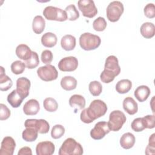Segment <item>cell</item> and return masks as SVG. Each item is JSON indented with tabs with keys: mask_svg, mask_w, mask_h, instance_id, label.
<instances>
[{
	"mask_svg": "<svg viewBox=\"0 0 155 155\" xmlns=\"http://www.w3.org/2000/svg\"><path fill=\"white\" fill-rule=\"evenodd\" d=\"M107 111V104L100 99H95L91 102L89 107L82 110L80 118L83 122L90 124L105 115Z\"/></svg>",
	"mask_w": 155,
	"mask_h": 155,
	"instance_id": "cell-1",
	"label": "cell"
},
{
	"mask_svg": "<svg viewBox=\"0 0 155 155\" xmlns=\"http://www.w3.org/2000/svg\"><path fill=\"white\" fill-rule=\"evenodd\" d=\"M120 73V67L117 58L115 56L110 55L105 60L104 70L100 75V79L102 82L108 84L112 82Z\"/></svg>",
	"mask_w": 155,
	"mask_h": 155,
	"instance_id": "cell-2",
	"label": "cell"
},
{
	"mask_svg": "<svg viewBox=\"0 0 155 155\" xmlns=\"http://www.w3.org/2000/svg\"><path fill=\"white\" fill-rule=\"evenodd\" d=\"M84 153L82 145L74 139H66L59 150V155H81Z\"/></svg>",
	"mask_w": 155,
	"mask_h": 155,
	"instance_id": "cell-3",
	"label": "cell"
},
{
	"mask_svg": "<svg viewBox=\"0 0 155 155\" xmlns=\"http://www.w3.org/2000/svg\"><path fill=\"white\" fill-rule=\"evenodd\" d=\"M101 42L99 36L90 33H84L80 36L79 45L81 47L87 51L92 50L99 47Z\"/></svg>",
	"mask_w": 155,
	"mask_h": 155,
	"instance_id": "cell-4",
	"label": "cell"
},
{
	"mask_svg": "<svg viewBox=\"0 0 155 155\" xmlns=\"http://www.w3.org/2000/svg\"><path fill=\"white\" fill-rule=\"evenodd\" d=\"M127 118L125 114L120 110H114L111 111L109 116L108 125L110 130L117 131L121 129L123 125L126 122Z\"/></svg>",
	"mask_w": 155,
	"mask_h": 155,
	"instance_id": "cell-5",
	"label": "cell"
},
{
	"mask_svg": "<svg viewBox=\"0 0 155 155\" xmlns=\"http://www.w3.org/2000/svg\"><path fill=\"white\" fill-rule=\"evenodd\" d=\"M124 8L123 4L118 1L111 2L107 6L106 13L108 19L112 22L117 21L122 13Z\"/></svg>",
	"mask_w": 155,
	"mask_h": 155,
	"instance_id": "cell-6",
	"label": "cell"
},
{
	"mask_svg": "<svg viewBox=\"0 0 155 155\" xmlns=\"http://www.w3.org/2000/svg\"><path fill=\"white\" fill-rule=\"evenodd\" d=\"M43 15L49 21L62 22L67 19V13L65 10L53 6L46 7L43 10Z\"/></svg>",
	"mask_w": 155,
	"mask_h": 155,
	"instance_id": "cell-7",
	"label": "cell"
},
{
	"mask_svg": "<svg viewBox=\"0 0 155 155\" xmlns=\"http://www.w3.org/2000/svg\"><path fill=\"white\" fill-rule=\"evenodd\" d=\"M37 74L42 81L48 82L56 80L58 76V72L54 66L48 64L38 68Z\"/></svg>",
	"mask_w": 155,
	"mask_h": 155,
	"instance_id": "cell-8",
	"label": "cell"
},
{
	"mask_svg": "<svg viewBox=\"0 0 155 155\" xmlns=\"http://www.w3.org/2000/svg\"><path fill=\"white\" fill-rule=\"evenodd\" d=\"M78 5L79 9L85 17L92 18L97 13V9L93 1L80 0L78 2Z\"/></svg>",
	"mask_w": 155,
	"mask_h": 155,
	"instance_id": "cell-9",
	"label": "cell"
},
{
	"mask_svg": "<svg viewBox=\"0 0 155 155\" xmlns=\"http://www.w3.org/2000/svg\"><path fill=\"white\" fill-rule=\"evenodd\" d=\"M24 126L25 128H33L41 134L47 133L50 130L48 122L42 119H28L25 121Z\"/></svg>",
	"mask_w": 155,
	"mask_h": 155,
	"instance_id": "cell-10",
	"label": "cell"
},
{
	"mask_svg": "<svg viewBox=\"0 0 155 155\" xmlns=\"http://www.w3.org/2000/svg\"><path fill=\"white\" fill-rule=\"evenodd\" d=\"M110 130L108 122L101 121L96 123L94 128L90 131V136L94 140H100L109 133Z\"/></svg>",
	"mask_w": 155,
	"mask_h": 155,
	"instance_id": "cell-11",
	"label": "cell"
},
{
	"mask_svg": "<svg viewBox=\"0 0 155 155\" xmlns=\"http://www.w3.org/2000/svg\"><path fill=\"white\" fill-rule=\"evenodd\" d=\"M78 61L74 56L65 57L60 60L58 68L62 71H73L78 68Z\"/></svg>",
	"mask_w": 155,
	"mask_h": 155,
	"instance_id": "cell-12",
	"label": "cell"
},
{
	"mask_svg": "<svg viewBox=\"0 0 155 155\" xmlns=\"http://www.w3.org/2000/svg\"><path fill=\"white\" fill-rule=\"evenodd\" d=\"M15 147L16 142L13 137L10 136L4 137L1 142L0 155H13Z\"/></svg>",
	"mask_w": 155,
	"mask_h": 155,
	"instance_id": "cell-13",
	"label": "cell"
},
{
	"mask_svg": "<svg viewBox=\"0 0 155 155\" xmlns=\"http://www.w3.org/2000/svg\"><path fill=\"white\" fill-rule=\"evenodd\" d=\"M54 145L50 141L41 142L36 147L37 155H51L54 153Z\"/></svg>",
	"mask_w": 155,
	"mask_h": 155,
	"instance_id": "cell-14",
	"label": "cell"
},
{
	"mask_svg": "<svg viewBox=\"0 0 155 155\" xmlns=\"http://www.w3.org/2000/svg\"><path fill=\"white\" fill-rule=\"evenodd\" d=\"M31 85L30 81L25 77H21L16 81V91L23 97L26 98L29 94V90Z\"/></svg>",
	"mask_w": 155,
	"mask_h": 155,
	"instance_id": "cell-15",
	"label": "cell"
},
{
	"mask_svg": "<svg viewBox=\"0 0 155 155\" xmlns=\"http://www.w3.org/2000/svg\"><path fill=\"white\" fill-rule=\"evenodd\" d=\"M39 110L40 106L39 102L35 99H31L27 101L23 107L24 113L28 116L36 115Z\"/></svg>",
	"mask_w": 155,
	"mask_h": 155,
	"instance_id": "cell-16",
	"label": "cell"
},
{
	"mask_svg": "<svg viewBox=\"0 0 155 155\" xmlns=\"http://www.w3.org/2000/svg\"><path fill=\"white\" fill-rule=\"evenodd\" d=\"M124 110L129 114L133 115L137 112L138 105L131 97H125L122 103Z\"/></svg>",
	"mask_w": 155,
	"mask_h": 155,
	"instance_id": "cell-17",
	"label": "cell"
},
{
	"mask_svg": "<svg viewBox=\"0 0 155 155\" xmlns=\"http://www.w3.org/2000/svg\"><path fill=\"white\" fill-rule=\"evenodd\" d=\"M69 104L74 111L83 109L85 106V99L80 94H73L69 99Z\"/></svg>",
	"mask_w": 155,
	"mask_h": 155,
	"instance_id": "cell-18",
	"label": "cell"
},
{
	"mask_svg": "<svg viewBox=\"0 0 155 155\" xmlns=\"http://www.w3.org/2000/svg\"><path fill=\"white\" fill-rule=\"evenodd\" d=\"M151 93L150 89L146 85H140L134 90V95L136 98L140 102H144L149 97Z\"/></svg>",
	"mask_w": 155,
	"mask_h": 155,
	"instance_id": "cell-19",
	"label": "cell"
},
{
	"mask_svg": "<svg viewBox=\"0 0 155 155\" xmlns=\"http://www.w3.org/2000/svg\"><path fill=\"white\" fill-rule=\"evenodd\" d=\"M16 54L21 59L26 61L28 59L32 54V51L30 47L25 44H19L16 48Z\"/></svg>",
	"mask_w": 155,
	"mask_h": 155,
	"instance_id": "cell-20",
	"label": "cell"
},
{
	"mask_svg": "<svg viewBox=\"0 0 155 155\" xmlns=\"http://www.w3.org/2000/svg\"><path fill=\"white\" fill-rule=\"evenodd\" d=\"M61 45L66 51L73 50L76 46V38L73 35H66L61 38Z\"/></svg>",
	"mask_w": 155,
	"mask_h": 155,
	"instance_id": "cell-21",
	"label": "cell"
},
{
	"mask_svg": "<svg viewBox=\"0 0 155 155\" xmlns=\"http://www.w3.org/2000/svg\"><path fill=\"white\" fill-rule=\"evenodd\" d=\"M0 71V90L1 91H7L13 85L12 79L5 74V70L3 67L1 66Z\"/></svg>",
	"mask_w": 155,
	"mask_h": 155,
	"instance_id": "cell-22",
	"label": "cell"
},
{
	"mask_svg": "<svg viewBox=\"0 0 155 155\" xmlns=\"http://www.w3.org/2000/svg\"><path fill=\"white\" fill-rule=\"evenodd\" d=\"M134 143L135 137L130 132L124 133L120 139V145L125 150H128L132 148L134 146Z\"/></svg>",
	"mask_w": 155,
	"mask_h": 155,
	"instance_id": "cell-23",
	"label": "cell"
},
{
	"mask_svg": "<svg viewBox=\"0 0 155 155\" xmlns=\"http://www.w3.org/2000/svg\"><path fill=\"white\" fill-rule=\"evenodd\" d=\"M7 99L9 104L13 108H18L21 105L24 99L16 90H14L8 95Z\"/></svg>",
	"mask_w": 155,
	"mask_h": 155,
	"instance_id": "cell-24",
	"label": "cell"
},
{
	"mask_svg": "<svg viewBox=\"0 0 155 155\" xmlns=\"http://www.w3.org/2000/svg\"><path fill=\"white\" fill-rule=\"evenodd\" d=\"M140 31L142 36L145 38L150 39L154 36L155 26L152 22H145L141 25Z\"/></svg>",
	"mask_w": 155,
	"mask_h": 155,
	"instance_id": "cell-25",
	"label": "cell"
},
{
	"mask_svg": "<svg viewBox=\"0 0 155 155\" xmlns=\"http://www.w3.org/2000/svg\"><path fill=\"white\" fill-rule=\"evenodd\" d=\"M57 41L56 35L51 32L45 33L41 37V43L45 47H53L56 45Z\"/></svg>",
	"mask_w": 155,
	"mask_h": 155,
	"instance_id": "cell-26",
	"label": "cell"
},
{
	"mask_svg": "<svg viewBox=\"0 0 155 155\" xmlns=\"http://www.w3.org/2000/svg\"><path fill=\"white\" fill-rule=\"evenodd\" d=\"M61 85L63 89L67 91H70L75 89L77 86L76 79L70 76H66L61 80Z\"/></svg>",
	"mask_w": 155,
	"mask_h": 155,
	"instance_id": "cell-27",
	"label": "cell"
},
{
	"mask_svg": "<svg viewBox=\"0 0 155 155\" xmlns=\"http://www.w3.org/2000/svg\"><path fill=\"white\" fill-rule=\"evenodd\" d=\"M45 21L42 16H36L32 22V29L36 34H41L45 28Z\"/></svg>",
	"mask_w": 155,
	"mask_h": 155,
	"instance_id": "cell-28",
	"label": "cell"
},
{
	"mask_svg": "<svg viewBox=\"0 0 155 155\" xmlns=\"http://www.w3.org/2000/svg\"><path fill=\"white\" fill-rule=\"evenodd\" d=\"M132 87V82L129 79H122L116 85V90L118 93L125 94L128 93Z\"/></svg>",
	"mask_w": 155,
	"mask_h": 155,
	"instance_id": "cell-29",
	"label": "cell"
},
{
	"mask_svg": "<svg viewBox=\"0 0 155 155\" xmlns=\"http://www.w3.org/2000/svg\"><path fill=\"white\" fill-rule=\"evenodd\" d=\"M38 136V131L33 128H26L22 131V139L26 142H33L35 141Z\"/></svg>",
	"mask_w": 155,
	"mask_h": 155,
	"instance_id": "cell-30",
	"label": "cell"
},
{
	"mask_svg": "<svg viewBox=\"0 0 155 155\" xmlns=\"http://www.w3.org/2000/svg\"><path fill=\"white\" fill-rule=\"evenodd\" d=\"M43 106L45 110L49 112L56 111L58 108V104L52 97H47L44 100Z\"/></svg>",
	"mask_w": 155,
	"mask_h": 155,
	"instance_id": "cell-31",
	"label": "cell"
},
{
	"mask_svg": "<svg viewBox=\"0 0 155 155\" xmlns=\"http://www.w3.org/2000/svg\"><path fill=\"white\" fill-rule=\"evenodd\" d=\"M65 11L67 13V19L70 21H75L79 17V13L74 4H70L66 7Z\"/></svg>",
	"mask_w": 155,
	"mask_h": 155,
	"instance_id": "cell-32",
	"label": "cell"
},
{
	"mask_svg": "<svg viewBox=\"0 0 155 155\" xmlns=\"http://www.w3.org/2000/svg\"><path fill=\"white\" fill-rule=\"evenodd\" d=\"M88 89L90 93L94 96H98L101 94L102 91V84L97 81H91L88 85Z\"/></svg>",
	"mask_w": 155,
	"mask_h": 155,
	"instance_id": "cell-33",
	"label": "cell"
},
{
	"mask_svg": "<svg viewBox=\"0 0 155 155\" xmlns=\"http://www.w3.org/2000/svg\"><path fill=\"white\" fill-rule=\"evenodd\" d=\"M25 64L28 69H33L36 68L39 64V59L37 53L32 51L31 56L28 59L25 61Z\"/></svg>",
	"mask_w": 155,
	"mask_h": 155,
	"instance_id": "cell-34",
	"label": "cell"
},
{
	"mask_svg": "<svg viewBox=\"0 0 155 155\" xmlns=\"http://www.w3.org/2000/svg\"><path fill=\"white\" fill-rule=\"evenodd\" d=\"M131 127L132 130L136 132L142 131L146 128L143 117H137L134 119L131 124Z\"/></svg>",
	"mask_w": 155,
	"mask_h": 155,
	"instance_id": "cell-35",
	"label": "cell"
},
{
	"mask_svg": "<svg viewBox=\"0 0 155 155\" xmlns=\"http://www.w3.org/2000/svg\"><path fill=\"white\" fill-rule=\"evenodd\" d=\"M25 64L21 61H15L11 65V70L15 74L22 73L25 68Z\"/></svg>",
	"mask_w": 155,
	"mask_h": 155,
	"instance_id": "cell-36",
	"label": "cell"
},
{
	"mask_svg": "<svg viewBox=\"0 0 155 155\" xmlns=\"http://www.w3.org/2000/svg\"><path fill=\"white\" fill-rule=\"evenodd\" d=\"M107 22L104 18L98 17L93 22V28L97 31H102L107 27Z\"/></svg>",
	"mask_w": 155,
	"mask_h": 155,
	"instance_id": "cell-37",
	"label": "cell"
},
{
	"mask_svg": "<svg viewBox=\"0 0 155 155\" xmlns=\"http://www.w3.org/2000/svg\"><path fill=\"white\" fill-rule=\"evenodd\" d=\"M65 133V128L64 127L59 124L55 125L53 127L51 131V137L57 139L61 138Z\"/></svg>",
	"mask_w": 155,
	"mask_h": 155,
	"instance_id": "cell-38",
	"label": "cell"
},
{
	"mask_svg": "<svg viewBox=\"0 0 155 155\" xmlns=\"http://www.w3.org/2000/svg\"><path fill=\"white\" fill-rule=\"evenodd\" d=\"M41 58L44 64L48 65L51 62L53 58V55L50 50H45L42 52Z\"/></svg>",
	"mask_w": 155,
	"mask_h": 155,
	"instance_id": "cell-39",
	"label": "cell"
},
{
	"mask_svg": "<svg viewBox=\"0 0 155 155\" xmlns=\"http://www.w3.org/2000/svg\"><path fill=\"white\" fill-rule=\"evenodd\" d=\"M155 134L153 133L149 137V143L147 145L145 150L146 154H154V150H155Z\"/></svg>",
	"mask_w": 155,
	"mask_h": 155,
	"instance_id": "cell-40",
	"label": "cell"
},
{
	"mask_svg": "<svg viewBox=\"0 0 155 155\" xmlns=\"http://www.w3.org/2000/svg\"><path fill=\"white\" fill-rule=\"evenodd\" d=\"M145 15L148 18L155 17V7L154 4L149 3L145 5L143 9Z\"/></svg>",
	"mask_w": 155,
	"mask_h": 155,
	"instance_id": "cell-41",
	"label": "cell"
},
{
	"mask_svg": "<svg viewBox=\"0 0 155 155\" xmlns=\"http://www.w3.org/2000/svg\"><path fill=\"white\" fill-rule=\"evenodd\" d=\"M1 107V111H0V120H4L7 119L10 114V110L8 108V107L4 104H0Z\"/></svg>",
	"mask_w": 155,
	"mask_h": 155,
	"instance_id": "cell-42",
	"label": "cell"
},
{
	"mask_svg": "<svg viewBox=\"0 0 155 155\" xmlns=\"http://www.w3.org/2000/svg\"><path fill=\"white\" fill-rule=\"evenodd\" d=\"M146 128L152 129L155 127V117L154 115H147L143 117Z\"/></svg>",
	"mask_w": 155,
	"mask_h": 155,
	"instance_id": "cell-43",
	"label": "cell"
},
{
	"mask_svg": "<svg viewBox=\"0 0 155 155\" xmlns=\"http://www.w3.org/2000/svg\"><path fill=\"white\" fill-rule=\"evenodd\" d=\"M18 154V155H25V154L31 155L32 154L31 149L28 147H24L19 150Z\"/></svg>",
	"mask_w": 155,
	"mask_h": 155,
	"instance_id": "cell-44",
	"label": "cell"
}]
</instances>
